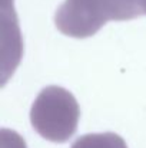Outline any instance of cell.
Listing matches in <instances>:
<instances>
[{"label":"cell","mask_w":146,"mask_h":148,"mask_svg":"<svg viewBox=\"0 0 146 148\" xmlns=\"http://www.w3.org/2000/svg\"><path fill=\"white\" fill-rule=\"evenodd\" d=\"M146 14V0H65L54 14L57 30L66 36H93L109 20H132Z\"/></svg>","instance_id":"1"},{"label":"cell","mask_w":146,"mask_h":148,"mask_svg":"<svg viewBox=\"0 0 146 148\" xmlns=\"http://www.w3.org/2000/svg\"><path fill=\"white\" fill-rule=\"evenodd\" d=\"M1 148H26V144L17 132L4 128L1 130Z\"/></svg>","instance_id":"4"},{"label":"cell","mask_w":146,"mask_h":148,"mask_svg":"<svg viewBox=\"0 0 146 148\" xmlns=\"http://www.w3.org/2000/svg\"><path fill=\"white\" fill-rule=\"evenodd\" d=\"M72 148H128V145L125 140L115 132H97L77 138Z\"/></svg>","instance_id":"3"},{"label":"cell","mask_w":146,"mask_h":148,"mask_svg":"<svg viewBox=\"0 0 146 148\" xmlns=\"http://www.w3.org/2000/svg\"><path fill=\"white\" fill-rule=\"evenodd\" d=\"M80 108L72 92L50 85L36 97L30 109L35 131L52 143H66L77 130Z\"/></svg>","instance_id":"2"}]
</instances>
